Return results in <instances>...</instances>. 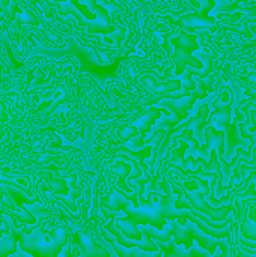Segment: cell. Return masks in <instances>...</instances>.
Instances as JSON below:
<instances>
[{
    "label": "cell",
    "instance_id": "cell-1",
    "mask_svg": "<svg viewBox=\"0 0 256 257\" xmlns=\"http://www.w3.org/2000/svg\"><path fill=\"white\" fill-rule=\"evenodd\" d=\"M139 205H133L127 194H124L119 188H115L109 197L103 200L104 208L112 211H124L125 217H115V223L125 236L136 241L142 239V233L137 229L139 224H152L160 230L166 224V218L161 211V196H154L151 200L139 197Z\"/></svg>",
    "mask_w": 256,
    "mask_h": 257
},
{
    "label": "cell",
    "instance_id": "cell-2",
    "mask_svg": "<svg viewBox=\"0 0 256 257\" xmlns=\"http://www.w3.org/2000/svg\"><path fill=\"white\" fill-rule=\"evenodd\" d=\"M69 235L63 226H57L51 230H45L39 226V220L35 227H23L20 236V248L33 257H56L68 244Z\"/></svg>",
    "mask_w": 256,
    "mask_h": 257
},
{
    "label": "cell",
    "instance_id": "cell-3",
    "mask_svg": "<svg viewBox=\"0 0 256 257\" xmlns=\"http://www.w3.org/2000/svg\"><path fill=\"white\" fill-rule=\"evenodd\" d=\"M60 14H72L80 24L86 26L89 33L109 35L113 32L109 12L97 0H68L57 3Z\"/></svg>",
    "mask_w": 256,
    "mask_h": 257
},
{
    "label": "cell",
    "instance_id": "cell-4",
    "mask_svg": "<svg viewBox=\"0 0 256 257\" xmlns=\"http://www.w3.org/2000/svg\"><path fill=\"white\" fill-rule=\"evenodd\" d=\"M167 224L170 227V233L175 239V244H183L186 248L192 247L195 244V241L204 247L207 251H210V254H216V248L220 247L222 248V254L229 256V247H231V241L228 238H214L211 235H207L204 230H201L198 227V224L192 220L187 218L186 224L178 223V220H167Z\"/></svg>",
    "mask_w": 256,
    "mask_h": 257
},
{
    "label": "cell",
    "instance_id": "cell-5",
    "mask_svg": "<svg viewBox=\"0 0 256 257\" xmlns=\"http://www.w3.org/2000/svg\"><path fill=\"white\" fill-rule=\"evenodd\" d=\"M207 96V89L202 86H196V89H193L189 95L181 96V98H161L155 102V107L160 108H166L170 111L169 117H163L160 116L155 123L152 125V131L157 130H170L174 126H178L180 122H183L184 119L189 117V110L196 104V99L199 98H205Z\"/></svg>",
    "mask_w": 256,
    "mask_h": 257
},
{
    "label": "cell",
    "instance_id": "cell-6",
    "mask_svg": "<svg viewBox=\"0 0 256 257\" xmlns=\"http://www.w3.org/2000/svg\"><path fill=\"white\" fill-rule=\"evenodd\" d=\"M198 35L196 33H187L184 30H181V33L172 39V44L175 47V54H174V65L166 71L164 77L166 78H172V74L177 72V77L181 75V72L184 71V68L189 65V66H193L196 69H202L201 66L202 62L192 56V51H196L199 50V45H198Z\"/></svg>",
    "mask_w": 256,
    "mask_h": 257
},
{
    "label": "cell",
    "instance_id": "cell-7",
    "mask_svg": "<svg viewBox=\"0 0 256 257\" xmlns=\"http://www.w3.org/2000/svg\"><path fill=\"white\" fill-rule=\"evenodd\" d=\"M186 194V197H187V200L190 202V205L196 209V211H199V212H202V214H205L207 217H210L213 221H222V220H225L234 209H232V205L229 203V205H220V206H210L205 200H204V196H207V193L202 190H199V188H196L195 191H186L184 193Z\"/></svg>",
    "mask_w": 256,
    "mask_h": 257
},
{
    "label": "cell",
    "instance_id": "cell-8",
    "mask_svg": "<svg viewBox=\"0 0 256 257\" xmlns=\"http://www.w3.org/2000/svg\"><path fill=\"white\" fill-rule=\"evenodd\" d=\"M100 235L112 245L113 251L116 253V256L119 257H160L163 254V251L157 250V251H146V250H142L139 247H125L122 244H119L115 238L113 233H110L109 230H106L104 227L101 229Z\"/></svg>",
    "mask_w": 256,
    "mask_h": 257
},
{
    "label": "cell",
    "instance_id": "cell-9",
    "mask_svg": "<svg viewBox=\"0 0 256 257\" xmlns=\"http://www.w3.org/2000/svg\"><path fill=\"white\" fill-rule=\"evenodd\" d=\"M75 244L78 247V254L84 257H104L110 256V253L94 238L91 233L81 230L75 235Z\"/></svg>",
    "mask_w": 256,
    "mask_h": 257
},
{
    "label": "cell",
    "instance_id": "cell-10",
    "mask_svg": "<svg viewBox=\"0 0 256 257\" xmlns=\"http://www.w3.org/2000/svg\"><path fill=\"white\" fill-rule=\"evenodd\" d=\"M177 24L181 27V30L184 32H192L195 29H208V30H216L217 24L216 20L213 17H208V14L199 11L196 14H187L184 17H181Z\"/></svg>",
    "mask_w": 256,
    "mask_h": 257
},
{
    "label": "cell",
    "instance_id": "cell-11",
    "mask_svg": "<svg viewBox=\"0 0 256 257\" xmlns=\"http://www.w3.org/2000/svg\"><path fill=\"white\" fill-rule=\"evenodd\" d=\"M9 232L3 233L0 238V257L14 256L17 253V244L23 233V227L20 229V223H17L12 217L8 218Z\"/></svg>",
    "mask_w": 256,
    "mask_h": 257
},
{
    "label": "cell",
    "instance_id": "cell-12",
    "mask_svg": "<svg viewBox=\"0 0 256 257\" xmlns=\"http://www.w3.org/2000/svg\"><path fill=\"white\" fill-rule=\"evenodd\" d=\"M205 137H207V146L201 151L199 148V152H198V157H204L207 161H210V152L213 149H217V155H219V160L223 158V149H225V142H226V136L225 133L222 131H217L214 126H207L205 130ZM199 160V158H198Z\"/></svg>",
    "mask_w": 256,
    "mask_h": 257
},
{
    "label": "cell",
    "instance_id": "cell-13",
    "mask_svg": "<svg viewBox=\"0 0 256 257\" xmlns=\"http://www.w3.org/2000/svg\"><path fill=\"white\" fill-rule=\"evenodd\" d=\"M207 116H208V107H207L205 104H202V105L199 107V110H198V114H196L195 117H190V119H189L187 122H184L183 125L177 126L175 133H181L183 130L189 128V130H192L195 139H196L199 143H204V142H205V139H204L205 134L202 133V126L205 125Z\"/></svg>",
    "mask_w": 256,
    "mask_h": 257
},
{
    "label": "cell",
    "instance_id": "cell-14",
    "mask_svg": "<svg viewBox=\"0 0 256 257\" xmlns=\"http://www.w3.org/2000/svg\"><path fill=\"white\" fill-rule=\"evenodd\" d=\"M166 113V108H160V107H152L149 108L145 114H142L133 125L139 130V134H146L152 130V125L155 123V120L163 114Z\"/></svg>",
    "mask_w": 256,
    "mask_h": 257
},
{
    "label": "cell",
    "instance_id": "cell-15",
    "mask_svg": "<svg viewBox=\"0 0 256 257\" xmlns=\"http://www.w3.org/2000/svg\"><path fill=\"white\" fill-rule=\"evenodd\" d=\"M74 182H75V176L72 175L71 178H69V181H68V188H69V191H68V194H66V197H54L56 200H60V202H63L69 209H72V211H75V197H78L80 194H81V190L78 188V187H75L74 185Z\"/></svg>",
    "mask_w": 256,
    "mask_h": 257
},
{
    "label": "cell",
    "instance_id": "cell-16",
    "mask_svg": "<svg viewBox=\"0 0 256 257\" xmlns=\"http://www.w3.org/2000/svg\"><path fill=\"white\" fill-rule=\"evenodd\" d=\"M47 187L51 190V191H54L56 194H68V191H69V188H68V185H66V181H63V179H50V178H47Z\"/></svg>",
    "mask_w": 256,
    "mask_h": 257
},
{
    "label": "cell",
    "instance_id": "cell-17",
    "mask_svg": "<svg viewBox=\"0 0 256 257\" xmlns=\"http://www.w3.org/2000/svg\"><path fill=\"white\" fill-rule=\"evenodd\" d=\"M139 134V130L134 126V125H128V126H124L121 131H119V139L122 140V142H128L131 137H134V136H137Z\"/></svg>",
    "mask_w": 256,
    "mask_h": 257
},
{
    "label": "cell",
    "instance_id": "cell-18",
    "mask_svg": "<svg viewBox=\"0 0 256 257\" xmlns=\"http://www.w3.org/2000/svg\"><path fill=\"white\" fill-rule=\"evenodd\" d=\"M240 244L243 247H247V248H252V250H256V241H252V239H244L243 236L240 238Z\"/></svg>",
    "mask_w": 256,
    "mask_h": 257
},
{
    "label": "cell",
    "instance_id": "cell-19",
    "mask_svg": "<svg viewBox=\"0 0 256 257\" xmlns=\"http://www.w3.org/2000/svg\"><path fill=\"white\" fill-rule=\"evenodd\" d=\"M0 122L2 123H6L8 122V113H6V108H5V104L0 101Z\"/></svg>",
    "mask_w": 256,
    "mask_h": 257
},
{
    "label": "cell",
    "instance_id": "cell-20",
    "mask_svg": "<svg viewBox=\"0 0 256 257\" xmlns=\"http://www.w3.org/2000/svg\"><path fill=\"white\" fill-rule=\"evenodd\" d=\"M53 2H56V3H62V2H68V0H53Z\"/></svg>",
    "mask_w": 256,
    "mask_h": 257
}]
</instances>
